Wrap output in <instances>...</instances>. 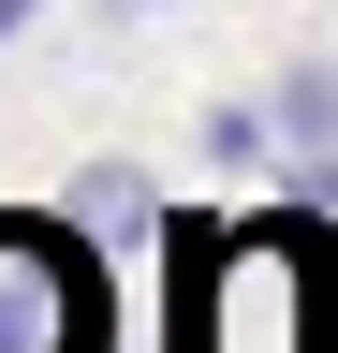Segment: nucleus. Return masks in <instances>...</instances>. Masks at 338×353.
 <instances>
[{
	"label": "nucleus",
	"instance_id": "obj_1",
	"mask_svg": "<svg viewBox=\"0 0 338 353\" xmlns=\"http://www.w3.org/2000/svg\"><path fill=\"white\" fill-rule=\"evenodd\" d=\"M0 353H118V280L74 206H0Z\"/></svg>",
	"mask_w": 338,
	"mask_h": 353
},
{
	"label": "nucleus",
	"instance_id": "obj_5",
	"mask_svg": "<svg viewBox=\"0 0 338 353\" xmlns=\"http://www.w3.org/2000/svg\"><path fill=\"white\" fill-rule=\"evenodd\" d=\"M294 132H309V148H338V74H294V103H279Z\"/></svg>",
	"mask_w": 338,
	"mask_h": 353
},
{
	"label": "nucleus",
	"instance_id": "obj_3",
	"mask_svg": "<svg viewBox=\"0 0 338 353\" xmlns=\"http://www.w3.org/2000/svg\"><path fill=\"white\" fill-rule=\"evenodd\" d=\"M74 221H89L103 250H147L177 206H162V176H147V162H89V176H74Z\"/></svg>",
	"mask_w": 338,
	"mask_h": 353
},
{
	"label": "nucleus",
	"instance_id": "obj_4",
	"mask_svg": "<svg viewBox=\"0 0 338 353\" xmlns=\"http://www.w3.org/2000/svg\"><path fill=\"white\" fill-rule=\"evenodd\" d=\"M294 309H309V324H294V353H338V250L309 236V206H294Z\"/></svg>",
	"mask_w": 338,
	"mask_h": 353
},
{
	"label": "nucleus",
	"instance_id": "obj_2",
	"mask_svg": "<svg viewBox=\"0 0 338 353\" xmlns=\"http://www.w3.org/2000/svg\"><path fill=\"white\" fill-rule=\"evenodd\" d=\"M221 250L206 221H162V265H177V324H162V353H221Z\"/></svg>",
	"mask_w": 338,
	"mask_h": 353
}]
</instances>
